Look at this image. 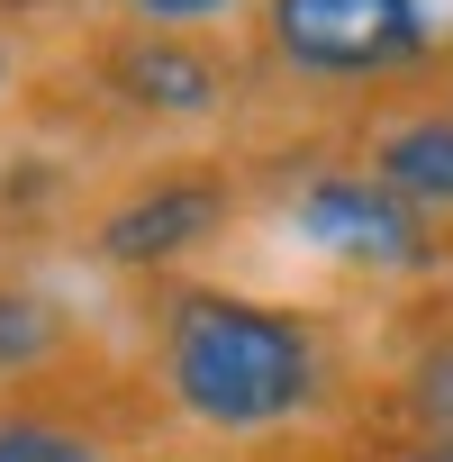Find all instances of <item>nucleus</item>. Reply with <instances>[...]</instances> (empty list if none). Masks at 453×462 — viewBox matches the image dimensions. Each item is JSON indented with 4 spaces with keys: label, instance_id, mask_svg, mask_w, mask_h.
Here are the masks:
<instances>
[{
    "label": "nucleus",
    "instance_id": "1",
    "mask_svg": "<svg viewBox=\"0 0 453 462\" xmlns=\"http://www.w3.org/2000/svg\"><path fill=\"white\" fill-rule=\"evenodd\" d=\"M163 381L208 426H282L318 399V336L291 309L190 291L163 327Z\"/></svg>",
    "mask_w": 453,
    "mask_h": 462
},
{
    "label": "nucleus",
    "instance_id": "2",
    "mask_svg": "<svg viewBox=\"0 0 453 462\" xmlns=\"http://www.w3.org/2000/svg\"><path fill=\"white\" fill-rule=\"evenodd\" d=\"M291 226H300L318 254L363 263V273H426V263H435L426 208L399 199L381 172H318V181L291 199Z\"/></svg>",
    "mask_w": 453,
    "mask_h": 462
},
{
    "label": "nucleus",
    "instance_id": "3",
    "mask_svg": "<svg viewBox=\"0 0 453 462\" xmlns=\"http://www.w3.org/2000/svg\"><path fill=\"white\" fill-rule=\"evenodd\" d=\"M273 46L300 73H390L426 46L417 0H273Z\"/></svg>",
    "mask_w": 453,
    "mask_h": 462
},
{
    "label": "nucleus",
    "instance_id": "4",
    "mask_svg": "<svg viewBox=\"0 0 453 462\" xmlns=\"http://www.w3.org/2000/svg\"><path fill=\"white\" fill-rule=\"evenodd\" d=\"M217 226H226V190L199 181V172H172V181H154V190H136L127 208L100 217V254L109 263H172V254L208 245Z\"/></svg>",
    "mask_w": 453,
    "mask_h": 462
},
{
    "label": "nucleus",
    "instance_id": "5",
    "mask_svg": "<svg viewBox=\"0 0 453 462\" xmlns=\"http://www.w3.org/2000/svg\"><path fill=\"white\" fill-rule=\"evenodd\" d=\"M118 91L127 100H145V109H208L217 100V64L190 46V37H172V28H145L136 46H118Z\"/></svg>",
    "mask_w": 453,
    "mask_h": 462
},
{
    "label": "nucleus",
    "instance_id": "6",
    "mask_svg": "<svg viewBox=\"0 0 453 462\" xmlns=\"http://www.w3.org/2000/svg\"><path fill=\"white\" fill-rule=\"evenodd\" d=\"M372 172L417 208H453V118H399L372 145Z\"/></svg>",
    "mask_w": 453,
    "mask_h": 462
},
{
    "label": "nucleus",
    "instance_id": "7",
    "mask_svg": "<svg viewBox=\"0 0 453 462\" xmlns=\"http://www.w3.org/2000/svg\"><path fill=\"white\" fill-rule=\"evenodd\" d=\"M0 462H100L91 435H64L46 417H0Z\"/></svg>",
    "mask_w": 453,
    "mask_h": 462
},
{
    "label": "nucleus",
    "instance_id": "8",
    "mask_svg": "<svg viewBox=\"0 0 453 462\" xmlns=\"http://www.w3.org/2000/svg\"><path fill=\"white\" fill-rule=\"evenodd\" d=\"M408 408H417L435 435H453V336H444V345L408 372Z\"/></svg>",
    "mask_w": 453,
    "mask_h": 462
},
{
    "label": "nucleus",
    "instance_id": "9",
    "mask_svg": "<svg viewBox=\"0 0 453 462\" xmlns=\"http://www.w3.org/2000/svg\"><path fill=\"white\" fill-rule=\"evenodd\" d=\"M55 336V318L37 309V300H19V291H0V363H28L37 345Z\"/></svg>",
    "mask_w": 453,
    "mask_h": 462
},
{
    "label": "nucleus",
    "instance_id": "10",
    "mask_svg": "<svg viewBox=\"0 0 453 462\" xmlns=\"http://www.w3.org/2000/svg\"><path fill=\"white\" fill-rule=\"evenodd\" d=\"M145 19H163V28H181V19H217V10H236V0H136Z\"/></svg>",
    "mask_w": 453,
    "mask_h": 462
},
{
    "label": "nucleus",
    "instance_id": "11",
    "mask_svg": "<svg viewBox=\"0 0 453 462\" xmlns=\"http://www.w3.org/2000/svg\"><path fill=\"white\" fill-rule=\"evenodd\" d=\"M399 462H453V435H426L417 453H399Z\"/></svg>",
    "mask_w": 453,
    "mask_h": 462
},
{
    "label": "nucleus",
    "instance_id": "12",
    "mask_svg": "<svg viewBox=\"0 0 453 462\" xmlns=\"http://www.w3.org/2000/svg\"><path fill=\"white\" fill-rule=\"evenodd\" d=\"M0 73H10V64H0Z\"/></svg>",
    "mask_w": 453,
    "mask_h": 462
}]
</instances>
